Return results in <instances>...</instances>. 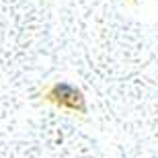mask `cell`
I'll use <instances>...</instances> for the list:
<instances>
[{"mask_svg":"<svg viewBox=\"0 0 158 158\" xmlns=\"http://www.w3.org/2000/svg\"><path fill=\"white\" fill-rule=\"evenodd\" d=\"M53 94H60V97H56L60 103H66V105H70V107H80V94H78V90H74L68 84H58V86L53 88Z\"/></svg>","mask_w":158,"mask_h":158,"instance_id":"cell-1","label":"cell"}]
</instances>
